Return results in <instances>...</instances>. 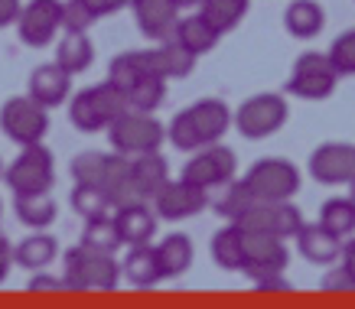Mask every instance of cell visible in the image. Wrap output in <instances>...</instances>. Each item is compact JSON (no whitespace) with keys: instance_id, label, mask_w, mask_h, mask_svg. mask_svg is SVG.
Here are the masks:
<instances>
[{"instance_id":"cell-16","label":"cell","mask_w":355,"mask_h":309,"mask_svg":"<svg viewBox=\"0 0 355 309\" xmlns=\"http://www.w3.org/2000/svg\"><path fill=\"white\" fill-rule=\"evenodd\" d=\"M157 218H160V215H157V209L147 205V199L114 209V222H118V231H121V238H124L128 247L150 245L153 235H157Z\"/></svg>"},{"instance_id":"cell-21","label":"cell","mask_w":355,"mask_h":309,"mask_svg":"<svg viewBox=\"0 0 355 309\" xmlns=\"http://www.w3.org/2000/svg\"><path fill=\"white\" fill-rule=\"evenodd\" d=\"M101 189L108 192L111 209L140 202V192H137V186H134V179H130V157L118 153V150L111 153L108 170H105V179H101Z\"/></svg>"},{"instance_id":"cell-37","label":"cell","mask_w":355,"mask_h":309,"mask_svg":"<svg viewBox=\"0 0 355 309\" xmlns=\"http://www.w3.org/2000/svg\"><path fill=\"white\" fill-rule=\"evenodd\" d=\"M166 78H160V75H147V78H140L137 85L128 91V107L130 111H157L163 101V95H166V85H163Z\"/></svg>"},{"instance_id":"cell-35","label":"cell","mask_w":355,"mask_h":309,"mask_svg":"<svg viewBox=\"0 0 355 309\" xmlns=\"http://www.w3.org/2000/svg\"><path fill=\"white\" fill-rule=\"evenodd\" d=\"M320 224L329 228L336 238H352L355 235V202L352 199H329V202H323Z\"/></svg>"},{"instance_id":"cell-3","label":"cell","mask_w":355,"mask_h":309,"mask_svg":"<svg viewBox=\"0 0 355 309\" xmlns=\"http://www.w3.org/2000/svg\"><path fill=\"white\" fill-rule=\"evenodd\" d=\"M108 140L124 157H140V153L160 150V143L166 140V127L147 111H130L128 107L108 127Z\"/></svg>"},{"instance_id":"cell-47","label":"cell","mask_w":355,"mask_h":309,"mask_svg":"<svg viewBox=\"0 0 355 309\" xmlns=\"http://www.w3.org/2000/svg\"><path fill=\"white\" fill-rule=\"evenodd\" d=\"M339 261H343V267L352 274V280H355V238L343 245V257H339Z\"/></svg>"},{"instance_id":"cell-28","label":"cell","mask_w":355,"mask_h":309,"mask_svg":"<svg viewBox=\"0 0 355 309\" xmlns=\"http://www.w3.org/2000/svg\"><path fill=\"white\" fill-rule=\"evenodd\" d=\"M13 212L23 224L30 228H46L55 222V199L53 192H26V195H13Z\"/></svg>"},{"instance_id":"cell-14","label":"cell","mask_w":355,"mask_h":309,"mask_svg":"<svg viewBox=\"0 0 355 309\" xmlns=\"http://www.w3.org/2000/svg\"><path fill=\"white\" fill-rule=\"evenodd\" d=\"M310 173L323 186H349L355 179V147L352 143H323L313 150Z\"/></svg>"},{"instance_id":"cell-30","label":"cell","mask_w":355,"mask_h":309,"mask_svg":"<svg viewBox=\"0 0 355 309\" xmlns=\"http://www.w3.org/2000/svg\"><path fill=\"white\" fill-rule=\"evenodd\" d=\"M92 59H95V46H92V39L85 33H65L59 49H55V62L62 65L69 75L85 72L92 65Z\"/></svg>"},{"instance_id":"cell-4","label":"cell","mask_w":355,"mask_h":309,"mask_svg":"<svg viewBox=\"0 0 355 309\" xmlns=\"http://www.w3.org/2000/svg\"><path fill=\"white\" fill-rule=\"evenodd\" d=\"M248 189L254 192L258 202H291L300 192V170L291 160L280 157H264L245 176Z\"/></svg>"},{"instance_id":"cell-40","label":"cell","mask_w":355,"mask_h":309,"mask_svg":"<svg viewBox=\"0 0 355 309\" xmlns=\"http://www.w3.org/2000/svg\"><path fill=\"white\" fill-rule=\"evenodd\" d=\"M98 17L85 0H62V30L65 33H88Z\"/></svg>"},{"instance_id":"cell-29","label":"cell","mask_w":355,"mask_h":309,"mask_svg":"<svg viewBox=\"0 0 355 309\" xmlns=\"http://www.w3.org/2000/svg\"><path fill=\"white\" fill-rule=\"evenodd\" d=\"M55 254H59V245H55V238L49 235H30V238H23L20 245L13 247V257H17V264L26 267V270H46V267L55 261Z\"/></svg>"},{"instance_id":"cell-25","label":"cell","mask_w":355,"mask_h":309,"mask_svg":"<svg viewBox=\"0 0 355 309\" xmlns=\"http://www.w3.org/2000/svg\"><path fill=\"white\" fill-rule=\"evenodd\" d=\"M176 39L196 55H205L209 49H216V43L222 39V33L205 20L202 13H193V17H180L176 23Z\"/></svg>"},{"instance_id":"cell-20","label":"cell","mask_w":355,"mask_h":309,"mask_svg":"<svg viewBox=\"0 0 355 309\" xmlns=\"http://www.w3.org/2000/svg\"><path fill=\"white\" fill-rule=\"evenodd\" d=\"M130 179L137 186L140 199H153V195L170 182V170H166V160L160 157V150L130 157Z\"/></svg>"},{"instance_id":"cell-10","label":"cell","mask_w":355,"mask_h":309,"mask_svg":"<svg viewBox=\"0 0 355 309\" xmlns=\"http://www.w3.org/2000/svg\"><path fill=\"white\" fill-rule=\"evenodd\" d=\"M287 261H291V254H287L284 238L268 235V231H248L245 228V267H241V274H248L251 283L274 277V274H284Z\"/></svg>"},{"instance_id":"cell-42","label":"cell","mask_w":355,"mask_h":309,"mask_svg":"<svg viewBox=\"0 0 355 309\" xmlns=\"http://www.w3.org/2000/svg\"><path fill=\"white\" fill-rule=\"evenodd\" d=\"M323 290H343V293H352L355 280H352V274H349L345 267H333V270H326Z\"/></svg>"},{"instance_id":"cell-49","label":"cell","mask_w":355,"mask_h":309,"mask_svg":"<svg viewBox=\"0 0 355 309\" xmlns=\"http://www.w3.org/2000/svg\"><path fill=\"white\" fill-rule=\"evenodd\" d=\"M349 199H352V202H355V179L349 182Z\"/></svg>"},{"instance_id":"cell-41","label":"cell","mask_w":355,"mask_h":309,"mask_svg":"<svg viewBox=\"0 0 355 309\" xmlns=\"http://www.w3.org/2000/svg\"><path fill=\"white\" fill-rule=\"evenodd\" d=\"M329 59L339 69V75H355V30H345L329 46Z\"/></svg>"},{"instance_id":"cell-51","label":"cell","mask_w":355,"mask_h":309,"mask_svg":"<svg viewBox=\"0 0 355 309\" xmlns=\"http://www.w3.org/2000/svg\"><path fill=\"white\" fill-rule=\"evenodd\" d=\"M0 209H3V205H0Z\"/></svg>"},{"instance_id":"cell-15","label":"cell","mask_w":355,"mask_h":309,"mask_svg":"<svg viewBox=\"0 0 355 309\" xmlns=\"http://www.w3.org/2000/svg\"><path fill=\"white\" fill-rule=\"evenodd\" d=\"M130 10H134V20H137V26H140L144 36H150V39H157V43L176 36L180 7H176L173 0H134Z\"/></svg>"},{"instance_id":"cell-32","label":"cell","mask_w":355,"mask_h":309,"mask_svg":"<svg viewBox=\"0 0 355 309\" xmlns=\"http://www.w3.org/2000/svg\"><path fill=\"white\" fill-rule=\"evenodd\" d=\"M157 254H160L163 277H180L193 264V241L186 235H166L157 245Z\"/></svg>"},{"instance_id":"cell-2","label":"cell","mask_w":355,"mask_h":309,"mask_svg":"<svg viewBox=\"0 0 355 309\" xmlns=\"http://www.w3.org/2000/svg\"><path fill=\"white\" fill-rule=\"evenodd\" d=\"M121 274V264L114 254L92 251L85 245H76L65 251V290H114Z\"/></svg>"},{"instance_id":"cell-27","label":"cell","mask_w":355,"mask_h":309,"mask_svg":"<svg viewBox=\"0 0 355 309\" xmlns=\"http://www.w3.org/2000/svg\"><path fill=\"white\" fill-rule=\"evenodd\" d=\"M323 23H326V13L316 0H293L287 7V13H284V26L297 39H313L316 33L323 30Z\"/></svg>"},{"instance_id":"cell-46","label":"cell","mask_w":355,"mask_h":309,"mask_svg":"<svg viewBox=\"0 0 355 309\" xmlns=\"http://www.w3.org/2000/svg\"><path fill=\"white\" fill-rule=\"evenodd\" d=\"M65 287V280L62 277H49L46 270H36V277L30 280V290H59Z\"/></svg>"},{"instance_id":"cell-36","label":"cell","mask_w":355,"mask_h":309,"mask_svg":"<svg viewBox=\"0 0 355 309\" xmlns=\"http://www.w3.org/2000/svg\"><path fill=\"white\" fill-rule=\"evenodd\" d=\"M72 209L76 215L82 218H98V215H108L111 212V199L108 192L101 189V186H92V182H76V189H72Z\"/></svg>"},{"instance_id":"cell-8","label":"cell","mask_w":355,"mask_h":309,"mask_svg":"<svg viewBox=\"0 0 355 309\" xmlns=\"http://www.w3.org/2000/svg\"><path fill=\"white\" fill-rule=\"evenodd\" d=\"M235 170H238L235 153L228 147H222V143H209V147L196 150V157L186 163L183 179L212 195L216 189H222V186H228L235 179Z\"/></svg>"},{"instance_id":"cell-48","label":"cell","mask_w":355,"mask_h":309,"mask_svg":"<svg viewBox=\"0 0 355 309\" xmlns=\"http://www.w3.org/2000/svg\"><path fill=\"white\" fill-rule=\"evenodd\" d=\"M173 3H176V7H180V10H186V7H199V3H202V0H173Z\"/></svg>"},{"instance_id":"cell-38","label":"cell","mask_w":355,"mask_h":309,"mask_svg":"<svg viewBox=\"0 0 355 309\" xmlns=\"http://www.w3.org/2000/svg\"><path fill=\"white\" fill-rule=\"evenodd\" d=\"M166 137H170L173 147L183 150V153H196V150L205 147V140H202V134H199V127H196V121L189 118V111H180V114L170 121Z\"/></svg>"},{"instance_id":"cell-22","label":"cell","mask_w":355,"mask_h":309,"mask_svg":"<svg viewBox=\"0 0 355 309\" xmlns=\"http://www.w3.org/2000/svg\"><path fill=\"white\" fill-rule=\"evenodd\" d=\"M186 111H189V118L196 121L205 147H209V143H218V140L225 137V130L232 127V111H228V105L218 101V98H202V101H196V105L186 107Z\"/></svg>"},{"instance_id":"cell-44","label":"cell","mask_w":355,"mask_h":309,"mask_svg":"<svg viewBox=\"0 0 355 309\" xmlns=\"http://www.w3.org/2000/svg\"><path fill=\"white\" fill-rule=\"evenodd\" d=\"M20 10H23L20 0H0V30L20 20Z\"/></svg>"},{"instance_id":"cell-13","label":"cell","mask_w":355,"mask_h":309,"mask_svg":"<svg viewBox=\"0 0 355 309\" xmlns=\"http://www.w3.org/2000/svg\"><path fill=\"white\" fill-rule=\"evenodd\" d=\"M241 228L248 231H268L277 238H297V231L303 228L300 209H293L291 202H254L241 218Z\"/></svg>"},{"instance_id":"cell-18","label":"cell","mask_w":355,"mask_h":309,"mask_svg":"<svg viewBox=\"0 0 355 309\" xmlns=\"http://www.w3.org/2000/svg\"><path fill=\"white\" fill-rule=\"evenodd\" d=\"M121 274L128 280L130 287L137 290H150L157 287L163 277V267H160V254H157V247L153 245H134L128 251V257L121 261Z\"/></svg>"},{"instance_id":"cell-31","label":"cell","mask_w":355,"mask_h":309,"mask_svg":"<svg viewBox=\"0 0 355 309\" xmlns=\"http://www.w3.org/2000/svg\"><path fill=\"white\" fill-rule=\"evenodd\" d=\"M82 245L92 247V251H105V254H114L124 238L118 231V222L114 215H98V218H85V231H82Z\"/></svg>"},{"instance_id":"cell-1","label":"cell","mask_w":355,"mask_h":309,"mask_svg":"<svg viewBox=\"0 0 355 309\" xmlns=\"http://www.w3.org/2000/svg\"><path fill=\"white\" fill-rule=\"evenodd\" d=\"M124 111H128V95L114 82H98L92 88H82L72 98L69 118H72V124L78 130L98 134V130H108Z\"/></svg>"},{"instance_id":"cell-12","label":"cell","mask_w":355,"mask_h":309,"mask_svg":"<svg viewBox=\"0 0 355 309\" xmlns=\"http://www.w3.org/2000/svg\"><path fill=\"white\" fill-rule=\"evenodd\" d=\"M205 205H212V195L205 189H199V186H193V182H186L183 176L176 182L170 179L157 195H153V209H157V215L166 218V222L193 218V215L202 212Z\"/></svg>"},{"instance_id":"cell-5","label":"cell","mask_w":355,"mask_h":309,"mask_svg":"<svg viewBox=\"0 0 355 309\" xmlns=\"http://www.w3.org/2000/svg\"><path fill=\"white\" fill-rule=\"evenodd\" d=\"M336 82H339V69L333 65L329 53H303L291 69L287 91L303 101H323L336 91Z\"/></svg>"},{"instance_id":"cell-26","label":"cell","mask_w":355,"mask_h":309,"mask_svg":"<svg viewBox=\"0 0 355 309\" xmlns=\"http://www.w3.org/2000/svg\"><path fill=\"white\" fill-rule=\"evenodd\" d=\"M212 261L222 270H241L245 267V228L238 222L212 235Z\"/></svg>"},{"instance_id":"cell-17","label":"cell","mask_w":355,"mask_h":309,"mask_svg":"<svg viewBox=\"0 0 355 309\" xmlns=\"http://www.w3.org/2000/svg\"><path fill=\"white\" fill-rule=\"evenodd\" d=\"M69 91H72V75L65 72L59 62H46L33 69L26 95H33L43 107H59L69 98Z\"/></svg>"},{"instance_id":"cell-34","label":"cell","mask_w":355,"mask_h":309,"mask_svg":"<svg viewBox=\"0 0 355 309\" xmlns=\"http://www.w3.org/2000/svg\"><path fill=\"white\" fill-rule=\"evenodd\" d=\"M202 7V17L212 26H216L218 33H228V30H235L238 23L245 20V13H248V0H202L199 3Z\"/></svg>"},{"instance_id":"cell-24","label":"cell","mask_w":355,"mask_h":309,"mask_svg":"<svg viewBox=\"0 0 355 309\" xmlns=\"http://www.w3.org/2000/svg\"><path fill=\"white\" fill-rule=\"evenodd\" d=\"M150 53H153V69H157L160 78H186V75L196 69V59H199V55L189 53L176 36H173V39H163Z\"/></svg>"},{"instance_id":"cell-23","label":"cell","mask_w":355,"mask_h":309,"mask_svg":"<svg viewBox=\"0 0 355 309\" xmlns=\"http://www.w3.org/2000/svg\"><path fill=\"white\" fill-rule=\"evenodd\" d=\"M147 75H157V69H153V53H121V55H114L108 65V82H114L124 95L137 85L140 78H147Z\"/></svg>"},{"instance_id":"cell-19","label":"cell","mask_w":355,"mask_h":309,"mask_svg":"<svg viewBox=\"0 0 355 309\" xmlns=\"http://www.w3.org/2000/svg\"><path fill=\"white\" fill-rule=\"evenodd\" d=\"M297 247H300V254L310 261V264H333L343 257V238H336L329 228L323 224H303L300 231H297Z\"/></svg>"},{"instance_id":"cell-11","label":"cell","mask_w":355,"mask_h":309,"mask_svg":"<svg viewBox=\"0 0 355 309\" xmlns=\"http://www.w3.org/2000/svg\"><path fill=\"white\" fill-rule=\"evenodd\" d=\"M59 30H62V0H30L20 10L17 33H20L23 43L33 46V49L49 46Z\"/></svg>"},{"instance_id":"cell-7","label":"cell","mask_w":355,"mask_h":309,"mask_svg":"<svg viewBox=\"0 0 355 309\" xmlns=\"http://www.w3.org/2000/svg\"><path fill=\"white\" fill-rule=\"evenodd\" d=\"M0 130L13 140V143H40L49 130V114L46 107L36 101L33 95H20V98H10L3 101L0 107Z\"/></svg>"},{"instance_id":"cell-43","label":"cell","mask_w":355,"mask_h":309,"mask_svg":"<svg viewBox=\"0 0 355 309\" xmlns=\"http://www.w3.org/2000/svg\"><path fill=\"white\" fill-rule=\"evenodd\" d=\"M85 3L92 7L95 17H108V13H118V10H124V7H130L134 0H85Z\"/></svg>"},{"instance_id":"cell-39","label":"cell","mask_w":355,"mask_h":309,"mask_svg":"<svg viewBox=\"0 0 355 309\" xmlns=\"http://www.w3.org/2000/svg\"><path fill=\"white\" fill-rule=\"evenodd\" d=\"M111 153H101V150H85L72 160V179L76 182H92V186H101L105 179V170H108Z\"/></svg>"},{"instance_id":"cell-9","label":"cell","mask_w":355,"mask_h":309,"mask_svg":"<svg viewBox=\"0 0 355 309\" xmlns=\"http://www.w3.org/2000/svg\"><path fill=\"white\" fill-rule=\"evenodd\" d=\"M287 121V101L280 95H254L235 111V127L245 134L248 140H264L270 134H277Z\"/></svg>"},{"instance_id":"cell-33","label":"cell","mask_w":355,"mask_h":309,"mask_svg":"<svg viewBox=\"0 0 355 309\" xmlns=\"http://www.w3.org/2000/svg\"><path fill=\"white\" fill-rule=\"evenodd\" d=\"M218 192V199H216V209H218V215H225L228 222H238L241 215L251 209V205L258 202L254 199V192L248 189V182L245 179H232L228 186H222V189H216Z\"/></svg>"},{"instance_id":"cell-50","label":"cell","mask_w":355,"mask_h":309,"mask_svg":"<svg viewBox=\"0 0 355 309\" xmlns=\"http://www.w3.org/2000/svg\"><path fill=\"white\" fill-rule=\"evenodd\" d=\"M3 176H7V166H3V160H0V179H3Z\"/></svg>"},{"instance_id":"cell-45","label":"cell","mask_w":355,"mask_h":309,"mask_svg":"<svg viewBox=\"0 0 355 309\" xmlns=\"http://www.w3.org/2000/svg\"><path fill=\"white\" fill-rule=\"evenodd\" d=\"M13 261H17V257H13V245H10V241H7L3 235H0V283L7 280V274H10Z\"/></svg>"},{"instance_id":"cell-6","label":"cell","mask_w":355,"mask_h":309,"mask_svg":"<svg viewBox=\"0 0 355 309\" xmlns=\"http://www.w3.org/2000/svg\"><path fill=\"white\" fill-rule=\"evenodd\" d=\"M7 186L13 189V195H26V192H49L55 182V163L53 153L40 143H26L20 150V157L7 166Z\"/></svg>"}]
</instances>
